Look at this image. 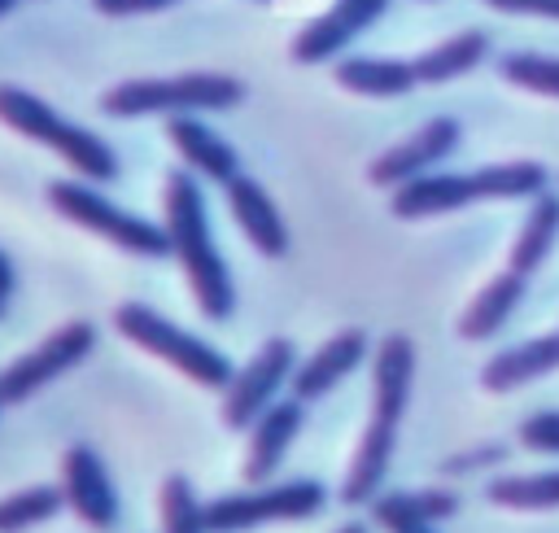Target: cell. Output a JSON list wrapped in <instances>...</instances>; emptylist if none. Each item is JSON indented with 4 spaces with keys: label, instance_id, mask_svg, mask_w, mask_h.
Returning <instances> with one entry per match:
<instances>
[{
    "label": "cell",
    "instance_id": "24",
    "mask_svg": "<svg viewBox=\"0 0 559 533\" xmlns=\"http://www.w3.org/2000/svg\"><path fill=\"white\" fill-rule=\"evenodd\" d=\"M485 498L507 511H559V472H528V476H493Z\"/></svg>",
    "mask_w": 559,
    "mask_h": 533
},
{
    "label": "cell",
    "instance_id": "26",
    "mask_svg": "<svg viewBox=\"0 0 559 533\" xmlns=\"http://www.w3.org/2000/svg\"><path fill=\"white\" fill-rule=\"evenodd\" d=\"M162 533H210L205 529V502L197 498L188 476L162 481Z\"/></svg>",
    "mask_w": 559,
    "mask_h": 533
},
{
    "label": "cell",
    "instance_id": "5",
    "mask_svg": "<svg viewBox=\"0 0 559 533\" xmlns=\"http://www.w3.org/2000/svg\"><path fill=\"white\" fill-rule=\"evenodd\" d=\"M245 100V83L231 74H175V79H127L100 96L109 118H144V114H205V109H236Z\"/></svg>",
    "mask_w": 559,
    "mask_h": 533
},
{
    "label": "cell",
    "instance_id": "16",
    "mask_svg": "<svg viewBox=\"0 0 559 533\" xmlns=\"http://www.w3.org/2000/svg\"><path fill=\"white\" fill-rule=\"evenodd\" d=\"M301 406H306V402L284 398V402H275L271 411H262V419L249 428V454H245V481H249V485H262V481H271V476L280 472V463H284L293 437L301 433V419H306Z\"/></svg>",
    "mask_w": 559,
    "mask_h": 533
},
{
    "label": "cell",
    "instance_id": "30",
    "mask_svg": "<svg viewBox=\"0 0 559 533\" xmlns=\"http://www.w3.org/2000/svg\"><path fill=\"white\" fill-rule=\"evenodd\" d=\"M498 13H533V17H555L559 22V0H485Z\"/></svg>",
    "mask_w": 559,
    "mask_h": 533
},
{
    "label": "cell",
    "instance_id": "10",
    "mask_svg": "<svg viewBox=\"0 0 559 533\" xmlns=\"http://www.w3.org/2000/svg\"><path fill=\"white\" fill-rule=\"evenodd\" d=\"M96 345V328L87 319H70L66 328H57L52 336H44L35 350H26L22 358H13L0 371V398L9 402H26L35 389L61 380L70 367H79Z\"/></svg>",
    "mask_w": 559,
    "mask_h": 533
},
{
    "label": "cell",
    "instance_id": "29",
    "mask_svg": "<svg viewBox=\"0 0 559 533\" xmlns=\"http://www.w3.org/2000/svg\"><path fill=\"white\" fill-rule=\"evenodd\" d=\"M507 459V446L502 441H489V446H476V450H459L441 463L445 476H467V472H480V467H498Z\"/></svg>",
    "mask_w": 559,
    "mask_h": 533
},
{
    "label": "cell",
    "instance_id": "35",
    "mask_svg": "<svg viewBox=\"0 0 559 533\" xmlns=\"http://www.w3.org/2000/svg\"><path fill=\"white\" fill-rule=\"evenodd\" d=\"M0 319H4V297H0Z\"/></svg>",
    "mask_w": 559,
    "mask_h": 533
},
{
    "label": "cell",
    "instance_id": "6",
    "mask_svg": "<svg viewBox=\"0 0 559 533\" xmlns=\"http://www.w3.org/2000/svg\"><path fill=\"white\" fill-rule=\"evenodd\" d=\"M114 328H118L131 345L157 354L162 363H170L175 371H183L188 380H197V384H205V389H227V384L236 380V367H231V358H227L223 350H214V345L201 341L197 332L170 323L166 315H157V310L144 306V301H122V306L114 310Z\"/></svg>",
    "mask_w": 559,
    "mask_h": 533
},
{
    "label": "cell",
    "instance_id": "28",
    "mask_svg": "<svg viewBox=\"0 0 559 533\" xmlns=\"http://www.w3.org/2000/svg\"><path fill=\"white\" fill-rule=\"evenodd\" d=\"M520 441L537 454H559V411H537L520 424Z\"/></svg>",
    "mask_w": 559,
    "mask_h": 533
},
{
    "label": "cell",
    "instance_id": "2",
    "mask_svg": "<svg viewBox=\"0 0 559 533\" xmlns=\"http://www.w3.org/2000/svg\"><path fill=\"white\" fill-rule=\"evenodd\" d=\"M166 232H170V249H175L188 284L197 293L201 315L223 323L236 310V284H231V271H227V262L214 245L205 192H201L192 170H170L166 175Z\"/></svg>",
    "mask_w": 559,
    "mask_h": 533
},
{
    "label": "cell",
    "instance_id": "22",
    "mask_svg": "<svg viewBox=\"0 0 559 533\" xmlns=\"http://www.w3.org/2000/svg\"><path fill=\"white\" fill-rule=\"evenodd\" d=\"M485 52H489V35L485 31H459L450 39H441L437 48L419 52L411 66H415V79L419 83H445V79H459L472 66H480Z\"/></svg>",
    "mask_w": 559,
    "mask_h": 533
},
{
    "label": "cell",
    "instance_id": "15",
    "mask_svg": "<svg viewBox=\"0 0 559 533\" xmlns=\"http://www.w3.org/2000/svg\"><path fill=\"white\" fill-rule=\"evenodd\" d=\"M362 358H367V332H358V328L336 332L332 341H323V345L293 371V398H297V402H314V398L332 393Z\"/></svg>",
    "mask_w": 559,
    "mask_h": 533
},
{
    "label": "cell",
    "instance_id": "1",
    "mask_svg": "<svg viewBox=\"0 0 559 533\" xmlns=\"http://www.w3.org/2000/svg\"><path fill=\"white\" fill-rule=\"evenodd\" d=\"M411 384H415V345H411V336L389 332L376 345L371 419H367L362 441L354 450V463L345 472L341 502H349V507L376 502V494L384 485V472L393 463V450H397V428H402V415H406V402H411Z\"/></svg>",
    "mask_w": 559,
    "mask_h": 533
},
{
    "label": "cell",
    "instance_id": "32",
    "mask_svg": "<svg viewBox=\"0 0 559 533\" xmlns=\"http://www.w3.org/2000/svg\"><path fill=\"white\" fill-rule=\"evenodd\" d=\"M13 284H17V275H13V262H9V253L0 249V297H9V293H13Z\"/></svg>",
    "mask_w": 559,
    "mask_h": 533
},
{
    "label": "cell",
    "instance_id": "11",
    "mask_svg": "<svg viewBox=\"0 0 559 533\" xmlns=\"http://www.w3.org/2000/svg\"><path fill=\"white\" fill-rule=\"evenodd\" d=\"M459 135H463L459 118L437 114V118H428L419 131H411L402 144L384 149V153L367 166V179H371L376 188H402V183H411V179L428 175L441 157H450V153H454V144H459Z\"/></svg>",
    "mask_w": 559,
    "mask_h": 533
},
{
    "label": "cell",
    "instance_id": "3",
    "mask_svg": "<svg viewBox=\"0 0 559 533\" xmlns=\"http://www.w3.org/2000/svg\"><path fill=\"white\" fill-rule=\"evenodd\" d=\"M542 192H546V166L498 162V166L459 170V175H419L393 188L389 210L397 218H432V214H450L476 201H515V197H542Z\"/></svg>",
    "mask_w": 559,
    "mask_h": 533
},
{
    "label": "cell",
    "instance_id": "23",
    "mask_svg": "<svg viewBox=\"0 0 559 533\" xmlns=\"http://www.w3.org/2000/svg\"><path fill=\"white\" fill-rule=\"evenodd\" d=\"M555 236H559V197L542 192V197H533V210H528V218H524V227H520V236L511 245V271L515 275L537 271L550 258Z\"/></svg>",
    "mask_w": 559,
    "mask_h": 533
},
{
    "label": "cell",
    "instance_id": "20",
    "mask_svg": "<svg viewBox=\"0 0 559 533\" xmlns=\"http://www.w3.org/2000/svg\"><path fill=\"white\" fill-rule=\"evenodd\" d=\"M520 297H524V275H515V271L507 266L502 275H493V280L472 297V306H467L463 319H459V336H463V341H489V336L511 319V310L520 306Z\"/></svg>",
    "mask_w": 559,
    "mask_h": 533
},
{
    "label": "cell",
    "instance_id": "34",
    "mask_svg": "<svg viewBox=\"0 0 559 533\" xmlns=\"http://www.w3.org/2000/svg\"><path fill=\"white\" fill-rule=\"evenodd\" d=\"M13 4H17V0H0V17H4V13L13 9Z\"/></svg>",
    "mask_w": 559,
    "mask_h": 533
},
{
    "label": "cell",
    "instance_id": "7",
    "mask_svg": "<svg viewBox=\"0 0 559 533\" xmlns=\"http://www.w3.org/2000/svg\"><path fill=\"white\" fill-rule=\"evenodd\" d=\"M48 201H52V210H57L61 218H70V223H79V227L105 236L109 245H118V249H127V253H144V258H166V253H175L166 227H157V223H148V218L122 210L118 201H109V197L96 192L92 183L57 179V183H48Z\"/></svg>",
    "mask_w": 559,
    "mask_h": 533
},
{
    "label": "cell",
    "instance_id": "9",
    "mask_svg": "<svg viewBox=\"0 0 559 533\" xmlns=\"http://www.w3.org/2000/svg\"><path fill=\"white\" fill-rule=\"evenodd\" d=\"M297 371V350L284 336L262 341V350L245 363V371H236V380L223 389V424L231 433H245L262 419V411H271L280 402V389L293 384Z\"/></svg>",
    "mask_w": 559,
    "mask_h": 533
},
{
    "label": "cell",
    "instance_id": "19",
    "mask_svg": "<svg viewBox=\"0 0 559 533\" xmlns=\"http://www.w3.org/2000/svg\"><path fill=\"white\" fill-rule=\"evenodd\" d=\"M555 367H559V332H546V336H528V341L493 354L480 367V384L489 393H511V389H524L528 380H542Z\"/></svg>",
    "mask_w": 559,
    "mask_h": 533
},
{
    "label": "cell",
    "instance_id": "31",
    "mask_svg": "<svg viewBox=\"0 0 559 533\" xmlns=\"http://www.w3.org/2000/svg\"><path fill=\"white\" fill-rule=\"evenodd\" d=\"M100 13H109V17H131V13H153V9H166V4H175V0H92Z\"/></svg>",
    "mask_w": 559,
    "mask_h": 533
},
{
    "label": "cell",
    "instance_id": "17",
    "mask_svg": "<svg viewBox=\"0 0 559 533\" xmlns=\"http://www.w3.org/2000/svg\"><path fill=\"white\" fill-rule=\"evenodd\" d=\"M227 205H231V218L236 227L249 236V245L266 258H280L288 249V223L280 214V205L271 201V192L253 179V175H240L231 188H227Z\"/></svg>",
    "mask_w": 559,
    "mask_h": 533
},
{
    "label": "cell",
    "instance_id": "4",
    "mask_svg": "<svg viewBox=\"0 0 559 533\" xmlns=\"http://www.w3.org/2000/svg\"><path fill=\"white\" fill-rule=\"evenodd\" d=\"M0 122L13 127L17 135L35 140V144H48L52 153H61V157H66L83 179H92V183L118 179V153H114L100 135H92L87 127L61 118L48 100H39V96L26 92V87L0 83Z\"/></svg>",
    "mask_w": 559,
    "mask_h": 533
},
{
    "label": "cell",
    "instance_id": "37",
    "mask_svg": "<svg viewBox=\"0 0 559 533\" xmlns=\"http://www.w3.org/2000/svg\"><path fill=\"white\" fill-rule=\"evenodd\" d=\"M0 406H4V398H0Z\"/></svg>",
    "mask_w": 559,
    "mask_h": 533
},
{
    "label": "cell",
    "instance_id": "8",
    "mask_svg": "<svg viewBox=\"0 0 559 533\" xmlns=\"http://www.w3.org/2000/svg\"><path fill=\"white\" fill-rule=\"evenodd\" d=\"M328 507V489L310 476L284 481V485H262L245 494H223L205 502V529L210 533H245L262 524H284V520H310Z\"/></svg>",
    "mask_w": 559,
    "mask_h": 533
},
{
    "label": "cell",
    "instance_id": "21",
    "mask_svg": "<svg viewBox=\"0 0 559 533\" xmlns=\"http://www.w3.org/2000/svg\"><path fill=\"white\" fill-rule=\"evenodd\" d=\"M336 83L345 92H358V96H406L419 79H415V66L411 61H397V57H345L336 66Z\"/></svg>",
    "mask_w": 559,
    "mask_h": 533
},
{
    "label": "cell",
    "instance_id": "13",
    "mask_svg": "<svg viewBox=\"0 0 559 533\" xmlns=\"http://www.w3.org/2000/svg\"><path fill=\"white\" fill-rule=\"evenodd\" d=\"M384 9H389V0H336L323 17H314L306 31H297V39H293V61L319 66V61L336 57V52H341L354 35H362Z\"/></svg>",
    "mask_w": 559,
    "mask_h": 533
},
{
    "label": "cell",
    "instance_id": "27",
    "mask_svg": "<svg viewBox=\"0 0 559 533\" xmlns=\"http://www.w3.org/2000/svg\"><path fill=\"white\" fill-rule=\"evenodd\" d=\"M498 74H502L511 87H524V92H537V96L559 100V57L511 52V57L498 61Z\"/></svg>",
    "mask_w": 559,
    "mask_h": 533
},
{
    "label": "cell",
    "instance_id": "14",
    "mask_svg": "<svg viewBox=\"0 0 559 533\" xmlns=\"http://www.w3.org/2000/svg\"><path fill=\"white\" fill-rule=\"evenodd\" d=\"M166 135H170V144L179 149V157L197 170V175H205L210 183H223V188H231L245 170H240V153L210 127V122H201L197 114H183V118H170V127H166Z\"/></svg>",
    "mask_w": 559,
    "mask_h": 533
},
{
    "label": "cell",
    "instance_id": "33",
    "mask_svg": "<svg viewBox=\"0 0 559 533\" xmlns=\"http://www.w3.org/2000/svg\"><path fill=\"white\" fill-rule=\"evenodd\" d=\"M336 533H371V529H367V524H362V520H349V524H341V529H336Z\"/></svg>",
    "mask_w": 559,
    "mask_h": 533
},
{
    "label": "cell",
    "instance_id": "36",
    "mask_svg": "<svg viewBox=\"0 0 559 533\" xmlns=\"http://www.w3.org/2000/svg\"><path fill=\"white\" fill-rule=\"evenodd\" d=\"M419 533H437V529H419Z\"/></svg>",
    "mask_w": 559,
    "mask_h": 533
},
{
    "label": "cell",
    "instance_id": "12",
    "mask_svg": "<svg viewBox=\"0 0 559 533\" xmlns=\"http://www.w3.org/2000/svg\"><path fill=\"white\" fill-rule=\"evenodd\" d=\"M61 494H66L70 511L92 529H114L118 516H122V502H118V489L109 481V467L92 446H70L66 450V459H61Z\"/></svg>",
    "mask_w": 559,
    "mask_h": 533
},
{
    "label": "cell",
    "instance_id": "25",
    "mask_svg": "<svg viewBox=\"0 0 559 533\" xmlns=\"http://www.w3.org/2000/svg\"><path fill=\"white\" fill-rule=\"evenodd\" d=\"M61 507H66V494L57 485H26V489L0 498V533H22L31 524H44Z\"/></svg>",
    "mask_w": 559,
    "mask_h": 533
},
{
    "label": "cell",
    "instance_id": "18",
    "mask_svg": "<svg viewBox=\"0 0 559 533\" xmlns=\"http://www.w3.org/2000/svg\"><path fill=\"white\" fill-rule=\"evenodd\" d=\"M454 511H459V494L454 489H397V494H380L371 502V520L380 529H389V533L437 529Z\"/></svg>",
    "mask_w": 559,
    "mask_h": 533
}]
</instances>
